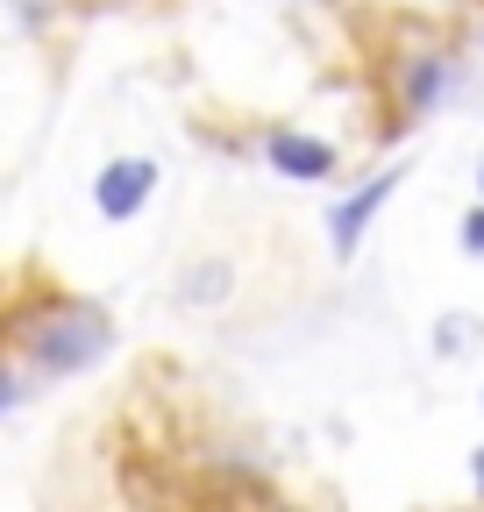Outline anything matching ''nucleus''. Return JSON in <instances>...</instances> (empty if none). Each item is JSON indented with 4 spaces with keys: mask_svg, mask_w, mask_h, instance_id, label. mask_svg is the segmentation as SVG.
<instances>
[{
    "mask_svg": "<svg viewBox=\"0 0 484 512\" xmlns=\"http://www.w3.org/2000/svg\"><path fill=\"white\" fill-rule=\"evenodd\" d=\"M477 185H484V171H477Z\"/></svg>",
    "mask_w": 484,
    "mask_h": 512,
    "instance_id": "9d476101",
    "label": "nucleus"
},
{
    "mask_svg": "<svg viewBox=\"0 0 484 512\" xmlns=\"http://www.w3.org/2000/svg\"><path fill=\"white\" fill-rule=\"evenodd\" d=\"M214 299H228V264H200L186 278V306H214Z\"/></svg>",
    "mask_w": 484,
    "mask_h": 512,
    "instance_id": "423d86ee",
    "label": "nucleus"
},
{
    "mask_svg": "<svg viewBox=\"0 0 484 512\" xmlns=\"http://www.w3.org/2000/svg\"><path fill=\"white\" fill-rule=\"evenodd\" d=\"M15 399H22V392H15V377H8V370H0V413H8Z\"/></svg>",
    "mask_w": 484,
    "mask_h": 512,
    "instance_id": "6e6552de",
    "label": "nucleus"
},
{
    "mask_svg": "<svg viewBox=\"0 0 484 512\" xmlns=\"http://www.w3.org/2000/svg\"><path fill=\"white\" fill-rule=\"evenodd\" d=\"M463 249H470V256H484V207L463 221Z\"/></svg>",
    "mask_w": 484,
    "mask_h": 512,
    "instance_id": "0eeeda50",
    "label": "nucleus"
},
{
    "mask_svg": "<svg viewBox=\"0 0 484 512\" xmlns=\"http://www.w3.org/2000/svg\"><path fill=\"white\" fill-rule=\"evenodd\" d=\"M449 79H456V72H449L442 57H413V64H406V114H428L435 93H449Z\"/></svg>",
    "mask_w": 484,
    "mask_h": 512,
    "instance_id": "39448f33",
    "label": "nucleus"
},
{
    "mask_svg": "<svg viewBox=\"0 0 484 512\" xmlns=\"http://www.w3.org/2000/svg\"><path fill=\"white\" fill-rule=\"evenodd\" d=\"M114 328H107V313L86 306V299H50L29 328H22V349L43 363V370H86L93 356H107Z\"/></svg>",
    "mask_w": 484,
    "mask_h": 512,
    "instance_id": "f257e3e1",
    "label": "nucleus"
},
{
    "mask_svg": "<svg viewBox=\"0 0 484 512\" xmlns=\"http://www.w3.org/2000/svg\"><path fill=\"white\" fill-rule=\"evenodd\" d=\"M399 178H406L399 164H392V171H378V178H363V185L349 192V200H342V207L328 214V242H335V256H356L363 228H371V221H378V207H385L392 192H399Z\"/></svg>",
    "mask_w": 484,
    "mask_h": 512,
    "instance_id": "7ed1b4c3",
    "label": "nucleus"
},
{
    "mask_svg": "<svg viewBox=\"0 0 484 512\" xmlns=\"http://www.w3.org/2000/svg\"><path fill=\"white\" fill-rule=\"evenodd\" d=\"M150 192H157V164L150 157H114L93 178V207H100V221H136Z\"/></svg>",
    "mask_w": 484,
    "mask_h": 512,
    "instance_id": "f03ea898",
    "label": "nucleus"
},
{
    "mask_svg": "<svg viewBox=\"0 0 484 512\" xmlns=\"http://www.w3.org/2000/svg\"><path fill=\"white\" fill-rule=\"evenodd\" d=\"M470 477H477V491H484V448H477V456H470Z\"/></svg>",
    "mask_w": 484,
    "mask_h": 512,
    "instance_id": "1a4fd4ad",
    "label": "nucleus"
},
{
    "mask_svg": "<svg viewBox=\"0 0 484 512\" xmlns=\"http://www.w3.org/2000/svg\"><path fill=\"white\" fill-rule=\"evenodd\" d=\"M264 157H271V171L307 178V185L335 171V150H328L321 136H299V128H271V136H264Z\"/></svg>",
    "mask_w": 484,
    "mask_h": 512,
    "instance_id": "20e7f679",
    "label": "nucleus"
}]
</instances>
